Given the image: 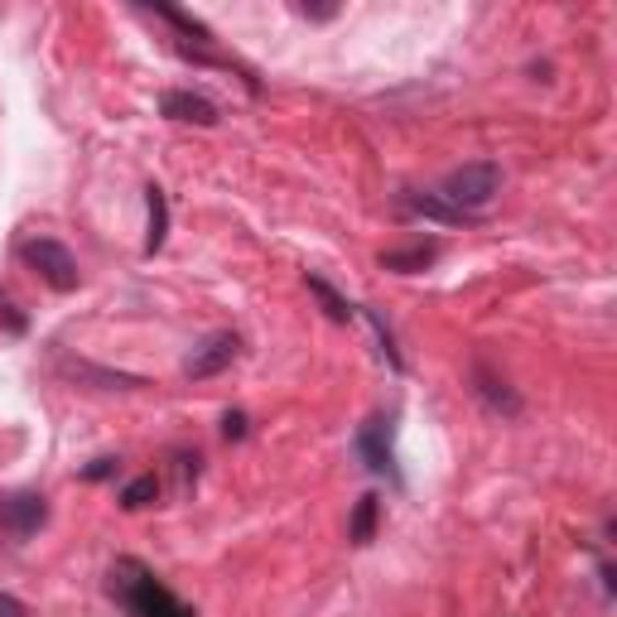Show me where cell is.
<instances>
[{
    "label": "cell",
    "mask_w": 617,
    "mask_h": 617,
    "mask_svg": "<svg viewBox=\"0 0 617 617\" xmlns=\"http://www.w3.org/2000/svg\"><path fill=\"white\" fill-rule=\"evenodd\" d=\"M68 377H78V381H96V386H116V391H136V386H145L140 377H126V372H102V367H92V362H68Z\"/></svg>",
    "instance_id": "8fae6325"
},
{
    "label": "cell",
    "mask_w": 617,
    "mask_h": 617,
    "mask_svg": "<svg viewBox=\"0 0 617 617\" xmlns=\"http://www.w3.org/2000/svg\"><path fill=\"white\" fill-rule=\"evenodd\" d=\"M145 208H150V237H145V251L155 256V251L164 247V237H169V203H164V193H160V188H150Z\"/></svg>",
    "instance_id": "7c38bea8"
},
{
    "label": "cell",
    "mask_w": 617,
    "mask_h": 617,
    "mask_svg": "<svg viewBox=\"0 0 617 617\" xmlns=\"http://www.w3.org/2000/svg\"><path fill=\"white\" fill-rule=\"evenodd\" d=\"M0 617H34L15 594H0Z\"/></svg>",
    "instance_id": "2e32d148"
},
{
    "label": "cell",
    "mask_w": 617,
    "mask_h": 617,
    "mask_svg": "<svg viewBox=\"0 0 617 617\" xmlns=\"http://www.w3.org/2000/svg\"><path fill=\"white\" fill-rule=\"evenodd\" d=\"M405 208L420 217H434V222H449V227H473V213H458L454 203H444L439 193H405Z\"/></svg>",
    "instance_id": "52a82bcc"
},
{
    "label": "cell",
    "mask_w": 617,
    "mask_h": 617,
    "mask_svg": "<svg viewBox=\"0 0 617 617\" xmlns=\"http://www.w3.org/2000/svg\"><path fill=\"white\" fill-rule=\"evenodd\" d=\"M44 522H48V502L39 492H10V498H0V530H5L10 540L39 536Z\"/></svg>",
    "instance_id": "277c9868"
},
{
    "label": "cell",
    "mask_w": 617,
    "mask_h": 617,
    "mask_svg": "<svg viewBox=\"0 0 617 617\" xmlns=\"http://www.w3.org/2000/svg\"><path fill=\"white\" fill-rule=\"evenodd\" d=\"M112 468H116V458H96V464L88 468V478H106V473H112Z\"/></svg>",
    "instance_id": "d6986e66"
},
{
    "label": "cell",
    "mask_w": 617,
    "mask_h": 617,
    "mask_svg": "<svg viewBox=\"0 0 617 617\" xmlns=\"http://www.w3.org/2000/svg\"><path fill=\"white\" fill-rule=\"evenodd\" d=\"M498 193H502V169L492 164V160L458 164V169L444 174V184H439V198L444 203H454L458 213H473V217H482V208H488Z\"/></svg>",
    "instance_id": "7a4b0ae2"
},
{
    "label": "cell",
    "mask_w": 617,
    "mask_h": 617,
    "mask_svg": "<svg viewBox=\"0 0 617 617\" xmlns=\"http://www.w3.org/2000/svg\"><path fill=\"white\" fill-rule=\"evenodd\" d=\"M237 333H208L198 347L188 353V362H184V377L188 381H208V377H217V372H227L237 362Z\"/></svg>",
    "instance_id": "5b68a950"
},
{
    "label": "cell",
    "mask_w": 617,
    "mask_h": 617,
    "mask_svg": "<svg viewBox=\"0 0 617 617\" xmlns=\"http://www.w3.org/2000/svg\"><path fill=\"white\" fill-rule=\"evenodd\" d=\"M377 516H381V498H377V492L357 498L353 522H347V536H353V546H372V536H377Z\"/></svg>",
    "instance_id": "30bf717a"
},
{
    "label": "cell",
    "mask_w": 617,
    "mask_h": 617,
    "mask_svg": "<svg viewBox=\"0 0 617 617\" xmlns=\"http://www.w3.org/2000/svg\"><path fill=\"white\" fill-rule=\"evenodd\" d=\"M439 261V247L434 241H415V247H405V251H386L381 265L386 271H396V275H415V271H425V265Z\"/></svg>",
    "instance_id": "9c48e42d"
},
{
    "label": "cell",
    "mask_w": 617,
    "mask_h": 617,
    "mask_svg": "<svg viewBox=\"0 0 617 617\" xmlns=\"http://www.w3.org/2000/svg\"><path fill=\"white\" fill-rule=\"evenodd\" d=\"M473 381H478V396H482V401H488L492 410H502V415H522V396H516L502 377H492L488 367H473Z\"/></svg>",
    "instance_id": "ba28073f"
},
{
    "label": "cell",
    "mask_w": 617,
    "mask_h": 617,
    "mask_svg": "<svg viewBox=\"0 0 617 617\" xmlns=\"http://www.w3.org/2000/svg\"><path fill=\"white\" fill-rule=\"evenodd\" d=\"M295 15H305V20H333L338 5H295Z\"/></svg>",
    "instance_id": "e0dca14e"
},
{
    "label": "cell",
    "mask_w": 617,
    "mask_h": 617,
    "mask_svg": "<svg viewBox=\"0 0 617 617\" xmlns=\"http://www.w3.org/2000/svg\"><path fill=\"white\" fill-rule=\"evenodd\" d=\"M112 594L126 603L136 617H188V608L174 594H164L160 584L150 579V570L136 560H116L112 570Z\"/></svg>",
    "instance_id": "6da1fadb"
},
{
    "label": "cell",
    "mask_w": 617,
    "mask_h": 617,
    "mask_svg": "<svg viewBox=\"0 0 617 617\" xmlns=\"http://www.w3.org/2000/svg\"><path fill=\"white\" fill-rule=\"evenodd\" d=\"M20 261L30 265V271L39 275L48 289H58V295H72V289L82 285V271H78V261H72V251L64 247V241H54V237L24 241V247H20Z\"/></svg>",
    "instance_id": "3957f363"
},
{
    "label": "cell",
    "mask_w": 617,
    "mask_h": 617,
    "mask_svg": "<svg viewBox=\"0 0 617 617\" xmlns=\"http://www.w3.org/2000/svg\"><path fill=\"white\" fill-rule=\"evenodd\" d=\"M357 444H362V454L372 458V468H377V473H396V468H391V449L381 444V420H372V425L362 430Z\"/></svg>",
    "instance_id": "4fadbf2b"
},
{
    "label": "cell",
    "mask_w": 617,
    "mask_h": 617,
    "mask_svg": "<svg viewBox=\"0 0 617 617\" xmlns=\"http://www.w3.org/2000/svg\"><path fill=\"white\" fill-rule=\"evenodd\" d=\"M309 289L323 299V309H329V319H338V323H347V319H353V309H347V299L338 295V289H333L329 281H323V275H309Z\"/></svg>",
    "instance_id": "5bb4252c"
},
{
    "label": "cell",
    "mask_w": 617,
    "mask_h": 617,
    "mask_svg": "<svg viewBox=\"0 0 617 617\" xmlns=\"http://www.w3.org/2000/svg\"><path fill=\"white\" fill-rule=\"evenodd\" d=\"M155 498H160V482H155V473H145L121 492V506H126V512H140V506H150Z\"/></svg>",
    "instance_id": "9a60e30c"
},
{
    "label": "cell",
    "mask_w": 617,
    "mask_h": 617,
    "mask_svg": "<svg viewBox=\"0 0 617 617\" xmlns=\"http://www.w3.org/2000/svg\"><path fill=\"white\" fill-rule=\"evenodd\" d=\"M222 434H227V439H241V434H247V415H237V410H232V415L222 420Z\"/></svg>",
    "instance_id": "ac0fdd59"
},
{
    "label": "cell",
    "mask_w": 617,
    "mask_h": 617,
    "mask_svg": "<svg viewBox=\"0 0 617 617\" xmlns=\"http://www.w3.org/2000/svg\"><path fill=\"white\" fill-rule=\"evenodd\" d=\"M160 106L169 121H184V126H217V121H222L217 102H208L203 92H164Z\"/></svg>",
    "instance_id": "8992f818"
}]
</instances>
